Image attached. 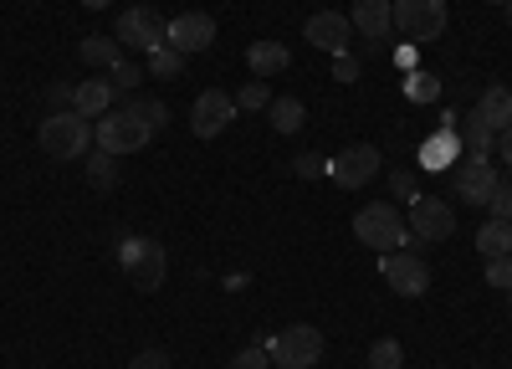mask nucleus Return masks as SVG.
I'll use <instances>...</instances> for the list:
<instances>
[{
    "instance_id": "nucleus-1",
    "label": "nucleus",
    "mask_w": 512,
    "mask_h": 369,
    "mask_svg": "<svg viewBox=\"0 0 512 369\" xmlns=\"http://www.w3.org/2000/svg\"><path fill=\"white\" fill-rule=\"evenodd\" d=\"M354 236L364 241V246H374L379 257H390V252H405L410 246V221L395 211V205H364V211L354 216Z\"/></svg>"
},
{
    "instance_id": "nucleus-2",
    "label": "nucleus",
    "mask_w": 512,
    "mask_h": 369,
    "mask_svg": "<svg viewBox=\"0 0 512 369\" xmlns=\"http://www.w3.org/2000/svg\"><path fill=\"white\" fill-rule=\"evenodd\" d=\"M262 349L282 369H313L318 354H323V334H318L313 323H292V328H282V334H272Z\"/></svg>"
},
{
    "instance_id": "nucleus-3",
    "label": "nucleus",
    "mask_w": 512,
    "mask_h": 369,
    "mask_svg": "<svg viewBox=\"0 0 512 369\" xmlns=\"http://www.w3.org/2000/svg\"><path fill=\"white\" fill-rule=\"evenodd\" d=\"M41 149H47L52 159H77V154H88V144H93V129H88V118L82 113H52L47 123H41Z\"/></svg>"
},
{
    "instance_id": "nucleus-4",
    "label": "nucleus",
    "mask_w": 512,
    "mask_h": 369,
    "mask_svg": "<svg viewBox=\"0 0 512 369\" xmlns=\"http://www.w3.org/2000/svg\"><path fill=\"white\" fill-rule=\"evenodd\" d=\"M395 11V31L410 41H436L446 31V0H390Z\"/></svg>"
},
{
    "instance_id": "nucleus-5",
    "label": "nucleus",
    "mask_w": 512,
    "mask_h": 369,
    "mask_svg": "<svg viewBox=\"0 0 512 369\" xmlns=\"http://www.w3.org/2000/svg\"><path fill=\"white\" fill-rule=\"evenodd\" d=\"M118 262H123L128 277H134V287H144V293H154V287L164 282V267H169L164 246H159L154 236H128V241L118 246Z\"/></svg>"
},
{
    "instance_id": "nucleus-6",
    "label": "nucleus",
    "mask_w": 512,
    "mask_h": 369,
    "mask_svg": "<svg viewBox=\"0 0 512 369\" xmlns=\"http://www.w3.org/2000/svg\"><path fill=\"white\" fill-rule=\"evenodd\" d=\"M113 41L149 57L154 47H164V41H169V21H164L159 11H149V6H128V11L118 16V26H113Z\"/></svg>"
},
{
    "instance_id": "nucleus-7",
    "label": "nucleus",
    "mask_w": 512,
    "mask_h": 369,
    "mask_svg": "<svg viewBox=\"0 0 512 369\" xmlns=\"http://www.w3.org/2000/svg\"><path fill=\"white\" fill-rule=\"evenodd\" d=\"M149 139H154V134H149L144 123H139L134 113H128V108L103 113V118H98V129H93V144H98L103 154H139Z\"/></svg>"
},
{
    "instance_id": "nucleus-8",
    "label": "nucleus",
    "mask_w": 512,
    "mask_h": 369,
    "mask_svg": "<svg viewBox=\"0 0 512 369\" xmlns=\"http://www.w3.org/2000/svg\"><path fill=\"white\" fill-rule=\"evenodd\" d=\"M328 175H333L338 190L369 185V180L379 175V149H374V144H349V149H338V154L328 159Z\"/></svg>"
},
{
    "instance_id": "nucleus-9",
    "label": "nucleus",
    "mask_w": 512,
    "mask_h": 369,
    "mask_svg": "<svg viewBox=\"0 0 512 369\" xmlns=\"http://www.w3.org/2000/svg\"><path fill=\"white\" fill-rule=\"evenodd\" d=\"M451 231H456L451 200H441V195H415V200H410V236H420V241H446Z\"/></svg>"
},
{
    "instance_id": "nucleus-10",
    "label": "nucleus",
    "mask_w": 512,
    "mask_h": 369,
    "mask_svg": "<svg viewBox=\"0 0 512 369\" xmlns=\"http://www.w3.org/2000/svg\"><path fill=\"white\" fill-rule=\"evenodd\" d=\"M236 113H241V108H236L231 93L210 88V93H200L195 108H190V129H195V139H216V134L231 129V118H236Z\"/></svg>"
},
{
    "instance_id": "nucleus-11",
    "label": "nucleus",
    "mask_w": 512,
    "mask_h": 369,
    "mask_svg": "<svg viewBox=\"0 0 512 369\" xmlns=\"http://www.w3.org/2000/svg\"><path fill=\"white\" fill-rule=\"evenodd\" d=\"M497 185H502V175H497L492 154H487V159L466 154V164L456 170V195H461V205H487V200L497 195Z\"/></svg>"
},
{
    "instance_id": "nucleus-12",
    "label": "nucleus",
    "mask_w": 512,
    "mask_h": 369,
    "mask_svg": "<svg viewBox=\"0 0 512 369\" xmlns=\"http://www.w3.org/2000/svg\"><path fill=\"white\" fill-rule=\"evenodd\" d=\"M303 36H308V47L344 57V52H349V36H354V21L338 16V11H318V16L303 21Z\"/></svg>"
},
{
    "instance_id": "nucleus-13",
    "label": "nucleus",
    "mask_w": 512,
    "mask_h": 369,
    "mask_svg": "<svg viewBox=\"0 0 512 369\" xmlns=\"http://www.w3.org/2000/svg\"><path fill=\"white\" fill-rule=\"evenodd\" d=\"M349 21H354V31L369 41L374 52L390 47V31H395V11H390V0H354Z\"/></svg>"
},
{
    "instance_id": "nucleus-14",
    "label": "nucleus",
    "mask_w": 512,
    "mask_h": 369,
    "mask_svg": "<svg viewBox=\"0 0 512 369\" xmlns=\"http://www.w3.org/2000/svg\"><path fill=\"white\" fill-rule=\"evenodd\" d=\"M379 267H384V282H390L400 298H425V287H431V267L410 252H390Z\"/></svg>"
},
{
    "instance_id": "nucleus-15",
    "label": "nucleus",
    "mask_w": 512,
    "mask_h": 369,
    "mask_svg": "<svg viewBox=\"0 0 512 369\" xmlns=\"http://www.w3.org/2000/svg\"><path fill=\"white\" fill-rule=\"evenodd\" d=\"M210 41H216V21H210L205 11H185V16H175L169 21V47L175 52H205Z\"/></svg>"
},
{
    "instance_id": "nucleus-16",
    "label": "nucleus",
    "mask_w": 512,
    "mask_h": 369,
    "mask_svg": "<svg viewBox=\"0 0 512 369\" xmlns=\"http://www.w3.org/2000/svg\"><path fill=\"white\" fill-rule=\"evenodd\" d=\"M113 98H118V93H113V82H108V77H88V82H77L72 113H82V118H103V113H113V108H108Z\"/></svg>"
},
{
    "instance_id": "nucleus-17",
    "label": "nucleus",
    "mask_w": 512,
    "mask_h": 369,
    "mask_svg": "<svg viewBox=\"0 0 512 369\" xmlns=\"http://www.w3.org/2000/svg\"><path fill=\"white\" fill-rule=\"evenodd\" d=\"M456 139L466 144V154H477V159H487L492 149H497V134L482 123V113L472 108V113H461V123H456Z\"/></svg>"
},
{
    "instance_id": "nucleus-18",
    "label": "nucleus",
    "mask_w": 512,
    "mask_h": 369,
    "mask_svg": "<svg viewBox=\"0 0 512 369\" xmlns=\"http://www.w3.org/2000/svg\"><path fill=\"white\" fill-rule=\"evenodd\" d=\"M246 62H251L256 77H277V72L292 62V52L282 47V41H251V47H246Z\"/></svg>"
},
{
    "instance_id": "nucleus-19",
    "label": "nucleus",
    "mask_w": 512,
    "mask_h": 369,
    "mask_svg": "<svg viewBox=\"0 0 512 369\" xmlns=\"http://www.w3.org/2000/svg\"><path fill=\"white\" fill-rule=\"evenodd\" d=\"M477 113H482V123H487L492 134L512 129V93H507V88H487L482 103H477Z\"/></svg>"
},
{
    "instance_id": "nucleus-20",
    "label": "nucleus",
    "mask_w": 512,
    "mask_h": 369,
    "mask_svg": "<svg viewBox=\"0 0 512 369\" xmlns=\"http://www.w3.org/2000/svg\"><path fill=\"white\" fill-rule=\"evenodd\" d=\"M77 57L88 62V67H103V72H113V67L123 62V47H118L113 36H88V41L77 47Z\"/></svg>"
},
{
    "instance_id": "nucleus-21",
    "label": "nucleus",
    "mask_w": 512,
    "mask_h": 369,
    "mask_svg": "<svg viewBox=\"0 0 512 369\" xmlns=\"http://www.w3.org/2000/svg\"><path fill=\"white\" fill-rule=\"evenodd\" d=\"M267 113H272V129H277V134H297V129L308 123V108L297 103V98H272Z\"/></svg>"
},
{
    "instance_id": "nucleus-22",
    "label": "nucleus",
    "mask_w": 512,
    "mask_h": 369,
    "mask_svg": "<svg viewBox=\"0 0 512 369\" xmlns=\"http://www.w3.org/2000/svg\"><path fill=\"white\" fill-rule=\"evenodd\" d=\"M477 252H482V262H492V257H507V252H512V226H502V221H487V226L477 231Z\"/></svg>"
},
{
    "instance_id": "nucleus-23",
    "label": "nucleus",
    "mask_w": 512,
    "mask_h": 369,
    "mask_svg": "<svg viewBox=\"0 0 512 369\" xmlns=\"http://www.w3.org/2000/svg\"><path fill=\"white\" fill-rule=\"evenodd\" d=\"M123 108H128V113H134V118L144 123V129H149V134H159V129H164V123H169V108H164L159 98H144V93H134V98H128Z\"/></svg>"
},
{
    "instance_id": "nucleus-24",
    "label": "nucleus",
    "mask_w": 512,
    "mask_h": 369,
    "mask_svg": "<svg viewBox=\"0 0 512 369\" xmlns=\"http://www.w3.org/2000/svg\"><path fill=\"white\" fill-rule=\"evenodd\" d=\"M405 98L420 103V108H431L441 98V77L436 72H405Z\"/></svg>"
},
{
    "instance_id": "nucleus-25",
    "label": "nucleus",
    "mask_w": 512,
    "mask_h": 369,
    "mask_svg": "<svg viewBox=\"0 0 512 369\" xmlns=\"http://www.w3.org/2000/svg\"><path fill=\"white\" fill-rule=\"evenodd\" d=\"M144 77H149V72H144V62H134V57H123V62L108 72V82H113V93H118V98H134Z\"/></svg>"
},
{
    "instance_id": "nucleus-26",
    "label": "nucleus",
    "mask_w": 512,
    "mask_h": 369,
    "mask_svg": "<svg viewBox=\"0 0 512 369\" xmlns=\"http://www.w3.org/2000/svg\"><path fill=\"white\" fill-rule=\"evenodd\" d=\"M88 185L93 190H113L118 185V154H103V149L88 154Z\"/></svg>"
},
{
    "instance_id": "nucleus-27",
    "label": "nucleus",
    "mask_w": 512,
    "mask_h": 369,
    "mask_svg": "<svg viewBox=\"0 0 512 369\" xmlns=\"http://www.w3.org/2000/svg\"><path fill=\"white\" fill-rule=\"evenodd\" d=\"M456 149H461V139H456V134H436L431 144L420 149V164H425V170H446V164L456 159Z\"/></svg>"
},
{
    "instance_id": "nucleus-28",
    "label": "nucleus",
    "mask_w": 512,
    "mask_h": 369,
    "mask_svg": "<svg viewBox=\"0 0 512 369\" xmlns=\"http://www.w3.org/2000/svg\"><path fill=\"white\" fill-rule=\"evenodd\" d=\"M144 72H149V77H180V72H185V52H175V47L164 41V47H154V52H149Z\"/></svg>"
},
{
    "instance_id": "nucleus-29",
    "label": "nucleus",
    "mask_w": 512,
    "mask_h": 369,
    "mask_svg": "<svg viewBox=\"0 0 512 369\" xmlns=\"http://www.w3.org/2000/svg\"><path fill=\"white\" fill-rule=\"evenodd\" d=\"M400 364H405L400 339H379V344L369 349V369H400Z\"/></svg>"
},
{
    "instance_id": "nucleus-30",
    "label": "nucleus",
    "mask_w": 512,
    "mask_h": 369,
    "mask_svg": "<svg viewBox=\"0 0 512 369\" xmlns=\"http://www.w3.org/2000/svg\"><path fill=\"white\" fill-rule=\"evenodd\" d=\"M487 287H497V293H512V252L487 262Z\"/></svg>"
},
{
    "instance_id": "nucleus-31",
    "label": "nucleus",
    "mask_w": 512,
    "mask_h": 369,
    "mask_svg": "<svg viewBox=\"0 0 512 369\" xmlns=\"http://www.w3.org/2000/svg\"><path fill=\"white\" fill-rule=\"evenodd\" d=\"M267 103H272V93H267V82H262V77H256L251 88L236 93V108H251V113H256V108H267Z\"/></svg>"
},
{
    "instance_id": "nucleus-32",
    "label": "nucleus",
    "mask_w": 512,
    "mask_h": 369,
    "mask_svg": "<svg viewBox=\"0 0 512 369\" xmlns=\"http://www.w3.org/2000/svg\"><path fill=\"white\" fill-rule=\"evenodd\" d=\"M487 211H492V221L512 226V185H497V195L487 200Z\"/></svg>"
},
{
    "instance_id": "nucleus-33",
    "label": "nucleus",
    "mask_w": 512,
    "mask_h": 369,
    "mask_svg": "<svg viewBox=\"0 0 512 369\" xmlns=\"http://www.w3.org/2000/svg\"><path fill=\"white\" fill-rule=\"evenodd\" d=\"M226 369H272V359H267V349H262V344H251V349H241Z\"/></svg>"
},
{
    "instance_id": "nucleus-34",
    "label": "nucleus",
    "mask_w": 512,
    "mask_h": 369,
    "mask_svg": "<svg viewBox=\"0 0 512 369\" xmlns=\"http://www.w3.org/2000/svg\"><path fill=\"white\" fill-rule=\"evenodd\" d=\"M128 369H169V354L164 349H139L134 359H128Z\"/></svg>"
},
{
    "instance_id": "nucleus-35",
    "label": "nucleus",
    "mask_w": 512,
    "mask_h": 369,
    "mask_svg": "<svg viewBox=\"0 0 512 369\" xmlns=\"http://www.w3.org/2000/svg\"><path fill=\"white\" fill-rule=\"evenodd\" d=\"M359 72H364L359 57H349V52H344V57H333V77H338V82H359Z\"/></svg>"
},
{
    "instance_id": "nucleus-36",
    "label": "nucleus",
    "mask_w": 512,
    "mask_h": 369,
    "mask_svg": "<svg viewBox=\"0 0 512 369\" xmlns=\"http://www.w3.org/2000/svg\"><path fill=\"white\" fill-rule=\"evenodd\" d=\"M390 190H395V200H415V195H420L410 170H395V175H390Z\"/></svg>"
},
{
    "instance_id": "nucleus-37",
    "label": "nucleus",
    "mask_w": 512,
    "mask_h": 369,
    "mask_svg": "<svg viewBox=\"0 0 512 369\" xmlns=\"http://www.w3.org/2000/svg\"><path fill=\"white\" fill-rule=\"evenodd\" d=\"M323 170H328L323 154H303V159H297V175H323Z\"/></svg>"
},
{
    "instance_id": "nucleus-38",
    "label": "nucleus",
    "mask_w": 512,
    "mask_h": 369,
    "mask_svg": "<svg viewBox=\"0 0 512 369\" xmlns=\"http://www.w3.org/2000/svg\"><path fill=\"white\" fill-rule=\"evenodd\" d=\"M52 103H72L77 98V88H72V82H52V93H47Z\"/></svg>"
},
{
    "instance_id": "nucleus-39",
    "label": "nucleus",
    "mask_w": 512,
    "mask_h": 369,
    "mask_svg": "<svg viewBox=\"0 0 512 369\" xmlns=\"http://www.w3.org/2000/svg\"><path fill=\"white\" fill-rule=\"evenodd\" d=\"M497 149H502V164L512 170V129H502V134H497Z\"/></svg>"
},
{
    "instance_id": "nucleus-40",
    "label": "nucleus",
    "mask_w": 512,
    "mask_h": 369,
    "mask_svg": "<svg viewBox=\"0 0 512 369\" xmlns=\"http://www.w3.org/2000/svg\"><path fill=\"white\" fill-rule=\"evenodd\" d=\"M395 62H400L405 72H415V52H410V47H400V52H395Z\"/></svg>"
},
{
    "instance_id": "nucleus-41",
    "label": "nucleus",
    "mask_w": 512,
    "mask_h": 369,
    "mask_svg": "<svg viewBox=\"0 0 512 369\" xmlns=\"http://www.w3.org/2000/svg\"><path fill=\"white\" fill-rule=\"evenodd\" d=\"M82 6H88V11H103V6H108V0H82Z\"/></svg>"
},
{
    "instance_id": "nucleus-42",
    "label": "nucleus",
    "mask_w": 512,
    "mask_h": 369,
    "mask_svg": "<svg viewBox=\"0 0 512 369\" xmlns=\"http://www.w3.org/2000/svg\"><path fill=\"white\" fill-rule=\"evenodd\" d=\"M487 6H507V0H487Z\"/></svg>"
},
{
    "instance_id": "nucleus-43",
    "label": "nucleus",
    "mask_w": 512,
    "mask_h": 369,
    "mask_svg": "<svg viewBox=\"0 0 512 369\" xmlns=\"http://www.w3.org/2000/svg\"><path fill=\"white\" fill-rule=\"evenodd\" d=\"M507 16H512V0H507Z\"/></svg>"
}]
</instances>
